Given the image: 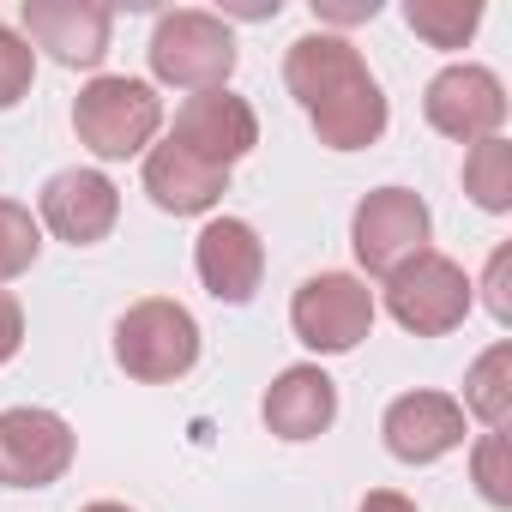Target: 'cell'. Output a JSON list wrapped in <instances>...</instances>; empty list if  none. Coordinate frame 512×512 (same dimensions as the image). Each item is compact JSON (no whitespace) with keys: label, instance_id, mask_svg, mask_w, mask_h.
<instances>
[{"label":"cell","instance_id":"1","mask_svg":"<svg viewBox=\"0 0 512 512\" xmlns=\"http://www.w3.org/2000/svg\"><path fill=\"white\" fill-rule=\"evenodd\" d=\"M284 85L314 121L320 145L332 151H368L386 133V91L350 37H332V31L296 37L284 55Z\"/></svg>","mask_w":512,"mask_h":512},{"label":"cell","instance_id":"2","mask_svg":"<svg viewBox=\"0 0 512 512\" xmlns=\"http://www.w3.org/2000/svg\"><path fill=\"white\" fill-rule=\"evenodd\" d=\"M163 127V97L145 85V79H127V73H103L79 91L73 103V133L91 157L103 163H121V157H139Z\"/></svg>","mask_w":512,"mask_h":512},{"label":"cell","instance_id":"3","mask_svg":"<svg viewBox=\"0 0 512 512\" xmlns=\"http://www.w3.org/2000/svg\"><path fill=\"white\" fill-rule=\"evenodd\" d=\"M115 362L139 386H169L199 362V320L169 296H145L115 320Z\"/></svg>","mask_w":512,"mask_h":512},{"label":"cell","instance_id":"4","mask_svg":"<svg viewBox=\"0 0 512 512\" xmlns=\"http://www.w3.org/2000/svg\"><path fill=\"white\" fill-rule=\"evenodd\" d=\"M145 55H151L157 85H175V91H223L229 73H235V37H229V25L217 13H199V7L163 13Z\"/></svg>","mask_w":512,"mask_h":512},{"label":"cell","instance_id":"5","mask_svg":"<svg viewBox=\"0 0 512 512\" xmlns=\"http://www.w3.org/2000/svg\"><path fill=\"white\" fill-rule=\"evenodd\" d=\"M470 302H476V284L464 278V266L458 260H446V253H416V260H404L392 278H386V308H392V320L404 326V332H416V338H446V332H458L464 326V314H470Z\"/></svg>","mask_w":512,"mask_h":512},{"label":"cell","instance_id":"6","mask_svg":"<svg viewBox=\"0 0 512 512\" xmlns=\"http://www.w3.org/2000/svg\"><path fill=\"white\" fill-rule=\"evenodd\" d=\"M428 235H434V217H428L422 193H410V187H374L350 217V247L368 278H392L404 260L428 253Z\"/></svg>","mask_w":512,"mask_h":512},{"label":"cell","instance_id":"7","mask_svg":"<svg viewBox=\"0 0 512 512\" xmlns=\"http://www.w3.org/2000/svg\"><path fill=\"white\" fill-rule=\"evenodd\" d=\"M290 326L314 356H344L374 332V290L350 272H320L296 290Z\"/></svg>","mask_w":512,"mask_h":512},{"label":"cell","instance_id":"8","mask_svg":"<svg viewBox=\"0 0 512 512\" xmlns=\"http://www.w3.org/2000/svg\"><path fill=\"white\" fill-rule=\"evenodd\" d=\"M422 115H428L434 133H446V139H458V145L500 139V127H506V85H500L488 67L458 61V67H446V73L428 79Z\"/></svg>","mask_w":512,"mask_h":512},{"label":"cell","instance_id":"9","mask_svg":"<svg viewBox=\"0 0 512 512\" xmlns=\"http://www.w3.org/2000/svg\"><path fill=\"white\" fill-rule=\"evenodd\" d=\"M73 464V428L55 410L19 404L0 410V482L7 488H49Z\"/></svg>","mask_w":512,"mask_h":512},{"label":"cell","instance_id":"10","mask_svg":"<svg viewBox=\"0 0 512 512\" xmlns=\"http://www.w3.org/2000/svg\"><path fill=\"white\" fill-rule=\"evenodd\" d=\"M121 217V193L103 169H61L37 193V223L67 247H97Z\"/></svg>","mask_w":512,"mask_h":512},{"label":"cell","instance_id":"11","mask_svg":"<svg viewBox=\"0 0 512 512\" xmlns=\"http://www.w3.org/2000/svg\"><path fill=\"white\" fill-rule=\"evenodd\" d=\"M169 139L217 169H235L253 145H260V115L247 109V97L235 91H193L181 109H175V127Z\"/></svg>","mask_w":512,"mask_h":512},{"label":"cell","instance_id":"12","mask_svg":"<svg viewBox=\"0 0 512 512\" xmlns=\"http://www.w3.org/2000/svg\"><path fill=\"white\" fill-rule=\"evenodd\" d=\"M193 266L217 302L241 308V302H253V290L266 278V241L253 235L247 217H211L193 241Z\"/></svg>","mask_w":512,"mask_h":512},{"label":"cell","instance_id":"13","mask_svg":"<svg viewBox=\"0 0 512 512\" xmlns=\"http://www.w3.org/2000/svg\"><path fill=\"white\" fill-rule=\"evenodd\" d=\"M380 434H386V452L398 464H434V458L464 446V410L446 392H404L386 404Z\"/></svg>","mask_w":512,"mask_h":512},{"label":"cell","instance_id":"14","mask_svg":"<svg viewBox=\"0 0 512 512\" xmlns=\"http://www.w3.org/2000/svg\"><path fill=\"white\" fill-rule=\"evenodd\" d=\"M115 13L97 0H25V43L49 49L61 67H97L109 55Z\"/></svg>","mask_w":512,"mask_h":512},{"label":"cell","instance_id":"15","mask_svg":"<svg viewBox=\"0 0 512 512\" xmlns=\"http://www.w3.org/2000/svg\"><path fill=\"white\" fill-rule=\"evenodd\" d=\"M145 193H151L157 211L199 217V211H211V205L229 193V169H217V163L181 151L175 139H163V145L145 151Z\"/></svg>","mask_w":512,"mask_h":512},{"label":"cell","instance_id":"16","mask_svg":"<svg viewBox=\"0 0 512 512\" xmlns=\"http://www.w3.org/2000/svg\"><path fill=\"white\" fill-rule=\"evenodd\" d=\"M266 428L278 434V440H320L332 422H338V386H332V374L326 368H314V362H296V368H284L272 386H266Z\"/></svg>","mask_w":512,"mask_h":512},{"label":"cell","instance_id":"17","mask_svg":"<svg viewBox=\"0 0 512 512\" xmlns=\"http://www.w3.org/2000/svg\"><path fill=\"white\" fill-rule=\"evenodd\" d=\"M458 410H470L482 428H506V416H512V344H494L470 362Z\"/></svg>","mask_w":512,"mask_h":512},{"label":"cell","instance_id":"18","mask_svg":"<svg viewBox=\"0 0 512 512\" xmlns=\"http://www.w3.org/2000/svg\"><path fill=\"white\" fill-rule=\"evenodd\" d=\"M404 19L428 49H464L482 25V0H404Z\"/></svg>","mask_w":512,"mask_h":512},{"label":"cell","instance_id":"19","mask_svg":"<svg viewBox=\"0 0 512 512\" xmlns=\"http://www.w3.org/2000/svg\"><path fill=\"white\" fill-rule=\"evenodd\" d=\"M464 193L482 211H512V145L506 139H482L464 157Z\"/></svg>","mask_w":512,"mask_h":512},{"label":"cell","instance_id":"20","mask_svg":"<svg viewBox=\"0 0 512 512\" xmlns=\"http://www.w3.org/2000/svg\"><path fill=\"white\" fill-rule=\"evenodd\" d=\"M37 253H43V223L13 205V199H0V284L7 278H25L37 266Z\"/></svg>","mask_w":512,"mask_h":512},{"label":"cell","instance_id":"21","mask_svg":"<svg viewBox=\"0 0 512 512\" xmlns=\"http://www.w3.org/2000/svg\"><path fill=\"white\" fill-rule=\"evenodd\" d=\"M470 470H476V488L488 506H512V470H506V434L488 428L470 452Z\"/></svg>","mask_w":512,"mask_h":512},{"label":"cell","instance_id":"22","mask_svg":"<svg viewBox=\"0 0 512 512\" xmlns=\"http://www.w3.org/2000/svg\"><path fill=\"white\" fill-rule=\"evenodd\" d=\"M37 79V49L13 31V25H0V109H13Z\"/></svg>","mask_w":512,"mask_h":512},{"label":"cell","instance_id":"23","mask_svg":"<svg viewBox=\"0 0 512 512\" xmlns=\"http://www.w3.org/2000/svg\"><path fill=\"white\" fill-rule=\"evenodd\" d=\"M482 302H488V314L506 326L512 320V247H494L488 253V272H482Z\"/></svg>","mask_w":512,"mask_h":512},{"label":"cell","instance_id":"24","mask_svg":"<svg viewBox=\"0 0 512 512\" xmlns=\"http://www.w3.org/2000/svg\"><path fill=\"white\" fill-rule=\"evenodd\" d=\"M380 13V0H314L320 25H368Z\"/></svg>","mask_w":512,"mask_h":512},{"label":"cell","instance_id":"25","mask_svg":"<svg viewBox=\"0 0 512 512\" xmlns=\"http://www.w3.org/2000/svg\"><path fill=\"white\" fill-rule=\"evenodd\" d=\"M19 344H25V308H19L7 290H0V362H13Z\"/></svg>","mask_w":512,"mask_h":512},{"label":"cell","instance_id":"26","mask_svg":"<svg viewBox=\"0 0 512 512\" xmlns=\"http://www.w3.org/2000/svg\"><path fill=\"white\" fill-rule=\"evenodd\" d=\"M356 512H416V500H404V494H392V488H374Z\"/></svg>","mask_w":512,"mask_h":512},{"label":"cell","instance_id":"27","mask_svg":"<svg viewBox=\"0 0 512 512\" xmlns=\"http://www.w3.org/2000/svg\"><path fill=\"white\" fill-rule=\"evenodd\" d=\"M85 512H133V506H121V500H91Z\"/></svg>","mask_w":512,"mask_h":512}]
</instances>
